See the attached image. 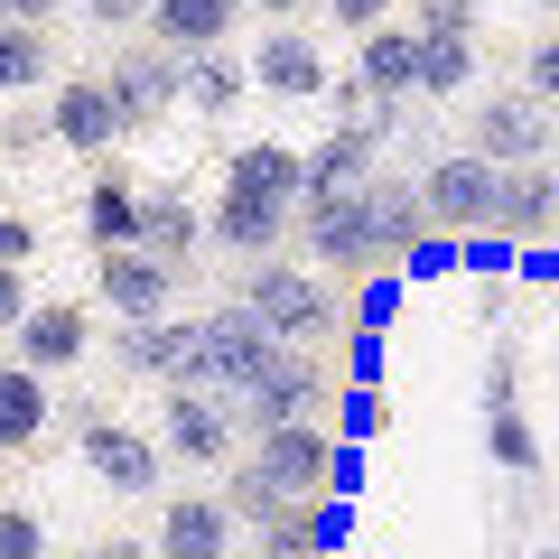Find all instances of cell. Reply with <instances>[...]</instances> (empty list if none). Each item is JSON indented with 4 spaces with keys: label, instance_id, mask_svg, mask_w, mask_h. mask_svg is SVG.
<instances>
[{
    "label": "cell",
    "instance_id": "1f68e13d",
    "mask_svg": "<svg viewBox=\"0 0 559 559\" xmlns=\"http://www.w3.org/2000/svg\"><path fill=\"white\" fill-rule=\"evenodd\" d=\"M495 448H503V466H540V448H532V429H522V411H513V364H495Z\"/></svg>",
    "mask_w": 559,
    "mask_h": 559
},
{
    "label": "cell",
    "instance_id": "f6af8a7d",
    "mask_svg": "<svg viewBox=\"0 0 559 559\" xmlns=\"http://www.w3.org/2000/svg\"><path fill=\"white\" fill-rule=\"evenodd\" d=\"M234 559H261V550H234Z\"/></svg>",
    "mask_w": 559,
    "mask_h": 559
},
{
    "label": "cell",
    "instance_id": "277c9868",
    "mask_svg": "<svg viewBox=\"0 0 559 559\" xmlns=\"http://www.w3.org/2000/svg\"><path fill=\"white\" fill-rule=\"evenodd\" d=\"M271 355H280V336H271V326H261L242 299L215 308V318H197V382H205V392H234V382H252Z\"/></svg>",
    "mask_w": 559,
    "mask_h": 559
},
{
    "label": "cell",
    "instance_id": "5bb4252c",
    "mask_svg": "<svg viewBox=\"0 0 559 559\" xmlns=\"http://www.w3.org/2000/svg\"><path fill=\"white\" fill-rule=\"evenodd\" d=\"M10 336H20L28 373H66V364H84V345H94V318H84L75 299H28V318L10 326Z\"/></svg>",
    "mask_w": 559,
    "mask_h": 559
},
{
    "label": "cell",
    "instance_id": "3957f363",
    "mask_svg": "<svg viewBox=\"0 0 559 559\" xmlns=\"http://www.w3.org/2000/svg\"><path fill=\"white\" fill-rule=\"evenodd\" d=\"M318 401H326V355L318 345H280L252 382L224 392V411H234V429L261 439V429H280V419H318Z\"/></svg>",
    "mask_w": 559,
    "mask_h": 559
},
{
    "label": "cell",
    "instance_id": "bcb514c9",
    "mask_svg": "<svg viewBox=\"0 0 559 559\" xmlns=\"http://www.w3.org/2000/svg\"><path fill=\"white\" fill-rule=\"evenodd\" d=\"M308 559H326V550H308Z\"/></svg>",
    "mask_w": 559,
    "mask_h": 559
},
{
    "label": "cell",
    "instance_id": "484cf974",
    "mask_svg": "<svg viewBox=\"0 0 559 559\" xmlns=\"http://www.w3.org/2000/svg\"><path fill=\"white\" fill-rule=\"evenodd\" d=\"M57 75V47L38 20H0V94H38Z\"/></svg>",
    "mask_w": 559,
    "mask_h": 559
},
{
    "label": "cell",
    "instance_id": "60d3db41",
    "mask_svg": "<svg viewBox=\"0 0 559 559\" xmlns=\"http://www.w3.org/2000/svg\"><path fill=\"white\" fill-rule=\"evenodd\" d=\"M57 10H66V0H0V20H38V28L57 20Z\"/></svg>",
    "mask_w": 559,
    "mask_h": 559
},
{
    "label": "cell",
    "instance_id": "ac0fdd59",
    "mask_svg": "<svg viewBox=\"0 0 559 559\" xmlns=\"http://www.w3.org/2000/svg\"><path fill=\"white\" fill-rule=\"evenodd\" d=\"M47 131L66 140V150H84V159H103L121 140V121H112V94H103V75H75V84H57L47 94Z\"/></svg>",
    "mask_w": 559,
    "mask_h": 559
},
{
    "label": "cell",
    "instance_id": "30bf717a",
    "mask_svg": "<svg viewBox=\"0 0 559 559\" xmlns=\"http://www.w3.org/2000/svg\"><path fill=\"white\" fill-rule=\"evenodd\" d=\"M419 205H429V224H448V234H476V224H495V159H485V150L439 159L429 178H419Z\"/></svg>",
    "mask_w": 559,
    "mask_h": 559
},
{
    "label": "cell",
    "instance_id": "f35d334b",
    "mask_svg": "<svg viewBox=\"0 0 559 559\" xmlns=\"http://www.w3.org/2000/svg\"><path fill=\"white\" fill-rule=\"evenodd\" d=\"M28 252H38V224H28V215H0V261H20V271H28Z\"/></svg>",
    "mask_w": 559,
    "mask_h": 559
},
{
    "label": "cell",
    "instance_id": "7402d4cb",
    "mask_svg": "<svg viewBox=\"0 0 559 559\" xmlns=\"http://www.w3.org/2000/svg\"><path fill=\"white\" fill-rule=\"evenodd\" d=\"M252 550L261 559H308V550H326V540H336L345 532V503H318V495H308V503H280V513L271 522H252Z\"/></svg>",
    "mask_w": 559,
    "mask_h": 559
},
{
    "label": "cell",
    "instance_id": "83f0119b",
    "mask_svg": "<svg viewBox=\"0 0 559 559\" xmlns=\"http://www.w3.org/2000/svg\"><path fill=\"white\" fill-rule=\"evenodd\" d=\"M38 429H47V373L0 364V448H28Z\"/></svg>",
    "mask_w": 559,
    "mask_h": 559
},
{
    "label": "cell",
    "instance_id": "f546056e",
    "mask_svg": "<svg viewBox=\"0 0 559 559\" xmlns=\"http://www.w3.org/2000/svg\"><path fill=\"white\" fill-rule=\"evenodd\" d=\"M466 75H476V38H419L411 94H466Z\"/></svg>",
    "mask_w": 559,
    "mask_h": 559
},
{
    "label": "cell",
    "instance_id": "d6a6232c",
    "mask_svg": "<svg viewBox=\"0 0 559 559\" xmlns=\"http://www.w3.org/2000/svg\"><path fill=\"white\" fill-rule=\"evenodd\" d=\"M411 38H476V0H419Z\"/></svg>",
    "mask_w": 559,
    "mask_h": 559
},
{
    "label": "cell",
    "instance_id": "52a82bcc",
    "mask_svg": "<svg viewBox=\"0 0 559 559\" xmlns=\"http://www.w3.org/2000/svg\"><path fill=\"white\" fill-rule=\"evenodd\" d=\"M103 94H112L121 140L159 131V121H168V103H178V57H168V47H131V57H121L112 75H103Z\"/></svg>",
    "mask_w": 559,
    "mask_h": 559
},
{
    "label": "cell",
    "instance_id": "7dc6e473",
    "mask_svg": "<svg viewBox=\"0 0 559 559\" xmlns=\"http://www.w3.org/2000/svg\"><path fill=\"white\" fill-rule=\"evenodd\" d=\"M0 457H10V448H0Z\"/></svg>",
    "mask_w": 559,
    "mask_h": 559
},
{
    "label": "cell",
    "instance_id": "f1b7e54d",
    "mask_svg": "<svg viewBox=\"0 0 559 559\" xmlns=\"http://www.w3.org/2000/svg\"><path fill=\"white\" fill-rule=\"evenodd\" d=\"M131 215H140V187L121 178V168H103L94 187H84V242H131Z\"/></svg>",
    "mask_w": 559,
    "mask_h": 559
},
{
    "label": "cell",
    "instance_id": "4fadbf2b",
    "mask_svg": "<svg viewBox=\"0 0 559 559\" xmlns=\"http://www.w3.org/2000/svg\"><path fill=\"white\" fill-rule=\"evenodd\" d=\"M112 355L150 382H197V318H168V308L159 318H121Z\"/></svg>",
    "mask_w": 559,
    "mask_h": 559
},
{
    "label": "cell",
    "instance_id": "836d02e7",
    "mask_svg": "<svg viewBox=\"0 0 559 559\" xmlns=\"http://www.w3.org/2000/svg\"><path fill=\"white\" fill-rule=\"evenodd\" d=\"M0 559H47V522L28 503H0Z\"/></svg>",
    "mask_w": 559,
    "mask_h": 559
},
{
    "label": "cell",
    "instance_id": "4316f807",
    "mask_svg": "<svg viewBox=\"0 0 559 559\" xmlns=\"http://www.w3.org/2000/svg\"><path fill=\"white\" fill-rule=\"evenodd\" d=\"M224 178H234V187H261V197H289V205H299V150H289V140H242L234 159H224Z\"/></svg>",
    "mask_w": 559,
    "mask_h": 559
},
{
    "label": "cell",
    "instance_id": "d590c367",
    "mask_svg": "<svg viewBox=\"0 0 559 559\" xmlns=\"http://www.w3.org/2000/svg\"><path fill=\"white\" fill-rule=\"evenodd\" d=\"M326 20L364 38V28H382V20H392V0H326Z\"/></svg>",
    "mask_w": 559,
    "mask_h": 559
},
{
    "label": "cell",
    "instance_id": "8d00e7d4",
    "mask_svg": "<svg viewBox=\"0 0 559 559\" xmlns=\"http://www.w3.org/2000/svg\"><path fill=\"white\" fill-rule=\"evenodd\" d=\"M392 308H401V280L373 271V280H364V308H355V318H364V326H392Z\"/></svg>",
    "mask_w": 559,
    "mask_h": 559
},
{
    "label": "cell",
    "instance_id": "ffe728a7",
    "mask_svg": "<svg viewBox=\"0 0 559 559\" xmlns=\"http://www.w3.org/2000/svg\"><path fill=\"white\" fill-rule=\"evenodd\" d=\"M364 197H373V242H382V261H401V252H419L429 242V205H419V178H364Z\"/></svg>",
    "mask_w": 559,
    "mask_h": 559
},
{
    "label": "cell",
    "instance_id": "cb8c5ba5",
    "mask_svg": "<svg viewBox=\"0 0 559 559\" xmlns=\"http://www.w3.org/2000/svg\"><path fill=\"white\" fill-rule=\"evenodd\" d=\"M242 84H252V66L224 57V47H205V57H178V103H197L205 121H224L242 103Z\"/></svg>",
    "mask_w": 559,
    "mask_h": 559
},
{
    "label": "cell",
    "instance_id": "9a60e30c",
    "mask_svg": "<svg viewBox=\"0 0 559 559\" xmlns=\"http://www.w3.org/2000/svg\"><path fill=\"white\" fill-rule=\"evenodd\" d=\"M252 84H261V94H280V103H318V94H326V57H318V38L280 20L271 38L252 47Z\"/></svg>",
    "mask_w": 559,
    "mask_h": 559
},
{
    "label": "cell",
    "instance_id": "7c38bea8",
    "mask_svg": "<svg viewBox=\"0 0 559 559\" xmlns=\"http://www.w3.org/2000/svg\"><path fill=\"white\" fill-rule=\"evenodd\" d=\"M168 448H178L187 466H224L234 457V411H224V392H205V382H168Z\"/></svg>",
    "mask_w": 559,
    "mask_h": 559
},
{
    "label": "cell",
    "instance_id": "7a4b0ae2",
    "mask_svg": "<svg viewBox=\"0 0 559 559\" xmlns=\"http://www.w3.org/2000/svg\"><path fill=\"white\" fill-rule=\"evenodd\" d=\"M289 234L308 242V261H318L326 280H373V271H382V242H373V197H364V187H326V197H299Z\"/></svg>",
    "mask_w": 559,
    "mask_h": 559
},
{
    "label": "cell",
    "instance_id": "5b68a950",
    "mask_svg": "<svg viewBox=\"0 0 559 559\" xmlns=\"http://www.w3.org/2000/svg\"><path fill=\"white\" fill-rule=\"evenodd\" d=\"M289 215H299L289 197H261V187H234V178H224L215 215H205V242H224L234 261H271L280 242H289Z\"/></svg>",
    "mask_w": 559,
    "mask_h": 559
},
{
    "label": "cell",
    "instance_id": "4dcf8cb0",
    "mask_svg": "<svg viewBox=\"0 0 559 559\" xmlns=\"http://www.w3.org/2000/svg\"><path fill=\"white\" fill-rule=\"evenodd\" d=\"M215 503H224L234 522H271L289 495H271V476H261V466H234V457H224V485H215Z\"/></svg>",
    "mask_w": 559,
    "mask_h": 559
},
{
    "label": "cell",
    "instance_id": "ba28073f",
    "mask_svg": "<svg viewBox=\"0 0 559 559\" xmlns=\"http://www.w3.org/2000/svg\"><path fill=\"white\" fill-rule=\"evenodd\" d=\"M476 150L495 168L513 159H550V103L532 94V84H513V94H485L476 103Z\"/></svg>",
    "mask_w": 559,
    "mask_h": 559
},
{
    "label": "cell",
    "instance_id": "b9f144b4",
    "mask_svg": "<svg viewBox=\"0 0 559 559\" xmlns=\"http://www.w3.org/2000/svg\"><path fill=\"white\" fill-rule=\"evenodd\" d=\"M242 10H261V20H299L308 0H242Z\"/></svg>",
    "mask_w": 559,
    "mask_h": 559
},
{
    "label": "cell",
    "instance_id": "603a6c76",
    "mask_svg": "<svg viewBox=\"0 0 559 559\" xmlns=\"http://www.w3.org/2000/svg\"><path fill=\"white\" fill-rule=\"evenodd\" d=\"M382 159V131H364V121H345L336 140H318V159H299V197H326V187H364Z\"/></svg>",
    "mask_w": 559,
    "mask_h": 559
},
{
    "label": "cell",
    "instance_id": "d4e9b609",
    "mask_svg": "<svg viewBox=\"0 0 559 559\" xmlns=\"http://www.w3.org/2000/svg\"><path fill=\"white\" fill-rule=\"evenodd\" d=\"M411 66H419L411 28L382 20V28H364V38H355V84H364V94H411Z\"/></svg>",
    "mask_w": 559,
    "mask_h": 559
},
{
    "label": "cell",
    "instance_id": "6da1fadb",
    "mask_svg": "<svg viewBox=\"0 0 559 559\" xmlns=\"http://www.w3.org/2000/svg\"><path fill=\"white\" fill-rule=\"evenodd\" d=\"M242 308H252L280 345H336L345 336V299L326 289V271H299V261H261V271L242 280Z\"/></svg>",
    "mask_w": 559,
    "mask_h": 559
},
{
    "label": "cell",
    "instance_id": "ee69618b",
    "mask_svg": "<svg viewBox=\"0 0 559 559\" xmlns=\"http://www.w3.org/2000/svg\"><path fill=\"white\" fill-rule=\"evenodd\" d=\"M532 559H559V550H532Z\"/></svg>",
    "mask_w": 559,
    "mask_h": 559
},
{
    "label": "cell",
    "instance_id": "8fae6325",
    "mask_svg": "<svg viewBox=\"0 0 559 559\" xmlns=\"http://www.w3.org/2000/svg\"><path fill=\"white\" fill-rule=\"evenodd\" d=\"M94 280H103V299H112V318H159V308L178 299V271H168L159 252H140V242H103Z\"/></svg>",
    "mask_w": 559,
    "mask_h": 559
},
{
    "label": "cell",
    "instance_id": "e575fe53",
    "mask_svg": "<svg viewBox=\"0 0 559 559\" xmlns=\"http://www.w3.org/2000/svg\"><path fill=\"white\" fill-rule=\"evenodd\" d=\"M522 84H532V94L559 112V28H550V38H532V57H522Z\"/></svg>",
    "mask_w": 559,
    "mask_h": 559
},
{
    "label": "cell",
    "instance_id": "ab89813d",
    "mask_svg": "<svg viewBox=\"0 0 559 559\" xmlns=\"http://www.w3.org/2000/svg\"><path fill=\"white\" fill-rule=\"evenodd\" d=\"M28 318V280H20V261H0V326H20Z\"/></svg>",
    "mask_w": 559,
    "mask_h": 559
},
{
    "label": "cell",
    "instance_id": "74e56055",
    "mask_svg": "<svg viewBox=\"0 0 559 559\" xmlns=\"http://www.w3.org/2000/svg\"><path fill=\"white\" fill-rule=\"evenodd\" d=\"M84 20H94V28H140V20H150V0H84Z\"/></svg>",
    "mask_w": 559,
    "mask_h": 559
},
{
    "label": "cell",
    "instance_id": "8992f818",
    "mask_svg": "<svg viewBox=\"0 0 559 559\" xmlns=\"http://www.w3.org/2000/svg\"><path fill=\"white\" fill-rule=\"evenodd\" d=\"M252 466L271 476V495L308 503L326 485V466H336V439H326L318 419H280V429H261V439H252Z\"/></svg>",
    "mask_w": 559,
    "mask_h": 559
},
{
    "label": "cell",
    "instance_id": "7bdbcfd3",
    "mask_svg": "<svg viewBox=\"0 0 559 559\" xmlns=\"http://www.w3.org/2000/svg\"><path fill=\"white\" fill-rule=\"evenodd\" d=\"M84 559H150L140 540H103V550H84Z\"/></svg>",
    "mask_w": 559,
    "mask_h": 559
},
{
    "label": "cell",
    "instance_id": "e0dca14e",
    "mask_svg": "<svg viewBox=\"0 0 559 559\" xmlns=\"http://www.w3.org/2000/svg\"><path fill=\"white\" fill-rule=\"evenodd\" d=\"M131 242H140V252H159L168 271H187V261H197V242H205V215H197V205L178 197V187H140Z\"/></svg>",
    "mask_w": 559,
    "mask_h": 559
},
{
    "label": "cell",
    "instance_id": "44dd1931",
    "mask_svg": "<svg viewBox=\"0 0 559 559\" xmlns=\"http://www.w3.org/2000/svg\"><path fill=\"white\" fill-rule=\"evenodd\" d=\"M159 550L168 559H224L234 550V513H224L215 495H178L159 513Z\"/></svg>",
    "mask_w": 559,
    "mask_h": 559
},
{
    "label": "cell",
    "instance_id": "2e32d148",
    "mask_svg": "<svg viewBox=\"0 0 559 559\" xmlns=\"http://www.w3.org/2000/svg\"><path fill=\"white\" fill-rule=\"evenodd\" d=\"M242 20V0H150V47H168V57H205V47H224Z\"/></svg>",
    "mask_w": 559,
    "mask_h": 559
},
{
    "label": "cell",
    "instance_id": "9c48e42d",
    "mask_svg": "<svg viewBox=\"0 0 559 559\" xmlns=\"http://www.w3.org/2000/svg\"><path fill=\"white\" fill-rule=\"evenodd\" d=\"M75 448H84V466H94L112 495H150V485H159V439H140V429H121V419H103V411H75Z\"/></svg>",
    "mask_w": 559,
    "mask_h": 559
},
{
    "label": "cell",
    "instance_id": "d6986e66",
    "mask_svg": "<svg viewBox=\"0 0 559 559\" xmlns=\"http://www.w3.org/2000/svg\"><path fill=\"white\" fill-rule=\"evenodd\" d=\"M550 215H559V178L540 159L495 168V234H550Z\"/></svg>",
    "mask_w": 559,
    "mask_h": 559
}]
</instances>
